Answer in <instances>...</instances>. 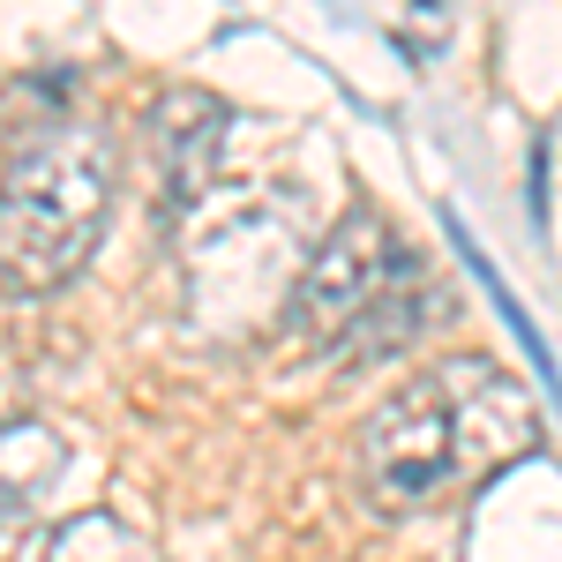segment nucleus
<instances>
[{
    "label": "nucleus",
    "mask_w": 562,
    "mask_h": 562,
    "mask_svg": "<svg viewBox=\"0 0 562 562\" xmlns=\"http://www.w3.org/2000/svg\"><path fill=\"white\" fill-rule=\"evenodd\" d=\"M540 442L532 397L487 360H442L420 383H405L360 428V465L390 503H428L450 487H473Z\"/></svg>",
    "instance_id": "nucleus-1"
},
{
    "label": "nucleus",
    "mask_w": 562,
    "mask_h": 562,
    "mask_svg": "<svg viewBox=\"0 0 562 562\" xmlns=\"http://www.w3.org/2000/svg\"><path fill=\"white\" fill-rule=\"evenodd\" d=\"M435 301L420 256L390 233V217L375 211H346L330 225V240L315 248V262L293 285L285 330L307 352H352V360H383L405 352L435 330Z\"/></svg>",
    "instance_id": "nucleus-2"
},
{
    "label": "nucleus",
    "mask_w": 562,
    "mask_h": 562,
    "mask_svg": "<svg viewBox=\"0 0 562 562\" xmlns=\"http://www.w3.org/2000/svg\"><path fill=\"white\" fill-rule=\"evenodd\" d=\"M113 143L98 128H53L0 173V278L15 293H60L105 240Z\"/></svg>",
    "instance_id": "nucleus-3"
},
{
    "label": "nucleus",
    "mask_w": 562,
    "mask_h": 562,
    "mask_svg": "<svg viewBox=\"0 0 562 562\" xmlns=\"http://www.w3.org/2000/svg\"><path fill=\"white\" fill-rule=\"evenodd\" d=\"M158 158H166V180H173V195H203V180L217 166V135H225V105L203 98V90H173L166 105H158Z\"/></svg>",
    "instance_id": "nucleus-4"
},
{
    "label": "nucleus",
    "mask_w": 562,
    "mask_h": 562,
    "mask_svg": "<svg viewBox=\"0 0 562 562\" xmlns=\"http://www.w3.org/2000/svg\"><path fill=\"white\" fill-rule=\"evenodd\" d=\"M38 562H150V555L113 510H76V518H60L45 532Z\"/></svg>",
    "instance_id": "nucleus-5"
},
{
    "label": "nucleus",
    "mask_w": 562,
    "mask_h": 562,
    "mask_svg": "<svg viewBox=\"0 0 562 562\" xmlns=\"http://www.w3.org/2000/svg\"><path fill=\"white\" fill-rule=\"evenodd\" d=\"M8 525H15V503H0V555H8Z\"/></svg>",
    "instance_id": "nucleus-6"
}]
</instances>
